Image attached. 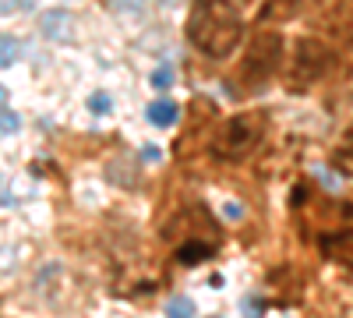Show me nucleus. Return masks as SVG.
<instances>
[{"instance_id": "f257e3e1", "label": "nucleus", "mask_w": 353, "mask_h": 318, "mask_svg": "<svg viewBox=\"0 0 353 318\" xmlns=\"http://www.w3.org/2000/svg\"><path fill=\"white\" fill-rule=\"evenodd\" d=\"M188 39L201 57L226 61L244 39L241 8L233 0H194L188 14Z\"/></svg>"}, {"instance_id": "f03ea898", "label": "nucleus", "mask_w": 353, "mask_h": 318, "mask_svg": "<svg viewBox=\"0 0 353 318\" xmlns=\"http://www.w3.org/2000/svg\"><path fill=\"white\" fill-rule=\"evenodd\" d=\"M261 135H265V113H237L216 131L209 149L219 163H237L258 149Z\"/></svg>"}, {"instance_id": "7ed1b4c3", "label": "nucleus", "mask_w": 353, "mask_h": 318, "mask_svg": "<svg viewBox=\"0 0 353 318\" xmlns=\"http://www.w3.org/2000/svg\"><path fill=\"white\" fill-rule=\"evenodd\" d=\"M279 61H283V36L279 32H269V28H261V32L251 39V46L244 50V61H241L244 85H251V89L265 85L279 71Z\"/></svg>"}, {"instance_id": "20e7f679", "label": "nucleus", "mask_w": 353, "mask_h": 318, "mask_svg": "<svg viewBox=\"0 0 353 318\" xmlns=\"http://www.w3.org/2000/svg\"><path fill=\"white\" fill-rule=\"evenodd\" d=\"M336 68V50L321 39H301L293 50V85H314Z\"/></svg>"}, {"instance_id": "39448f33", "label": "nucleus", "mask_w": 353, "mask_h": 318, "mask_svg": "<svg viewBox=\"0 0 353 318\" xmlns=\"http://www.w3.org/2000/svg\"><path fill=\"white\" fill-rule=\"evenodd\" d=\"M321 255H325L332 266H343V269L353 272V226H343L336 234L321 237Z\"/></svg>"}, {"instance_id": "423d86ee", "label": "nucleus", "mask_w": 353, "mask_h": 318, "mask_svg": "<svg viewBox=\"0 0 353 318\" xmlns=\"http://www.w3.org/2000/svg\"><path fill=\"white\" fill-rule=\"evenodd\" d=\"M64 283V266L61 262H46V266H39V272H36V290L39 294H50L53 297V286H61Z\"/></svg>"}, {"instance_id": "0eeeda50", "label": "nucleus", "mask_w": 353, "mask_h": 318, "mask_svg": "<svg viewBox=\"0 0 353 318\" xmlns=\"http://www.w3.org/2000/svg\"><path fill=\"white\" fill-rule=\"evenodd\" d=\"M149 121H152L156 128H170V124L176 121V103H170V99H156V103L149 106Z\"/></svg>"}, {"instance_id": "6e6552de", "label": "nucleus", "mask_w": 353, "mask_h": 318, "mask_svg": "<svg viewBox=\"0 0 353 318\" xmlns=\"http://www.w3.org/2000/svg\"><path fill=\"white\" fill-rule=\"evenodd\" d=\"M68 14H61V11H50L46 18H43V36H50V39H64L68 36Z\"/></svg>"}, {"instance_id": "1a4fd4ad", "label": "nucleus", "mask_w": 353, "mask_h": 318, "mask_svg": "<svg viewBox=\"0 0 353 318\" xmlns=\"http://www.w3.org/2000/svg\"><path fill=\"white\" fill-rule=\"evenodd\" d=\"M166 315L170 318H194V301L191 297H173L166 304Z\"/></svg>"}, {"instance_id": "9d476101", "label": "nucleus", "mask_w": 353, "mask_h": 318, "mask_svg": "<svg viewBox=\"0 0 353 318\" xmlns=\"http://www.w3.org/2000/svg\"><path fill=\"white\" fill-rule=\"evenodd\" d=\"M88 110L103 113V117H106V113H110V96H106V92H92V96H88Z\"/></svg>"}, {"instance_id": "9b49d317", "label": "nucleus", "mask_w": 353, "mask_h": 318, "mask_svg": "<svg viewBox=\"0 0 353 318\" xmlns=\"http://www.w3.org/2000/svg\"><path fill=\"white\" fill-rule=\"evenodd\" d=\"M18 131V117L11 113V106H4V135H14Z\"/></svg>"}, {"instance_id": "f8f14e48", "label": "nucleus", "mask_w": 353, "mask_h": 318, "mask_svg": "<svg viewBox=\"0 0 353 318\" xmlns=\"http://www.w3.org/2000/svg\"><path fill=\"white\" fill-rule=\"evenodd\" d=\"M152 85H170V68H159V71L152 74Z\"/></svg>"}, {"instance_id": "ddd939ff", "label": "nucleus", "mask_w": 353, "mask_h": 318, "mask_svg": "<svg viewBox=\"0 0 353 318\" xmlns=\"http://www.w3.org/2000/svg\"><path fill=\"white\" fill-rule=\"evenodd\" d=\"M286 4H307V0H286Z\"/></svg>"}]
</instances>
